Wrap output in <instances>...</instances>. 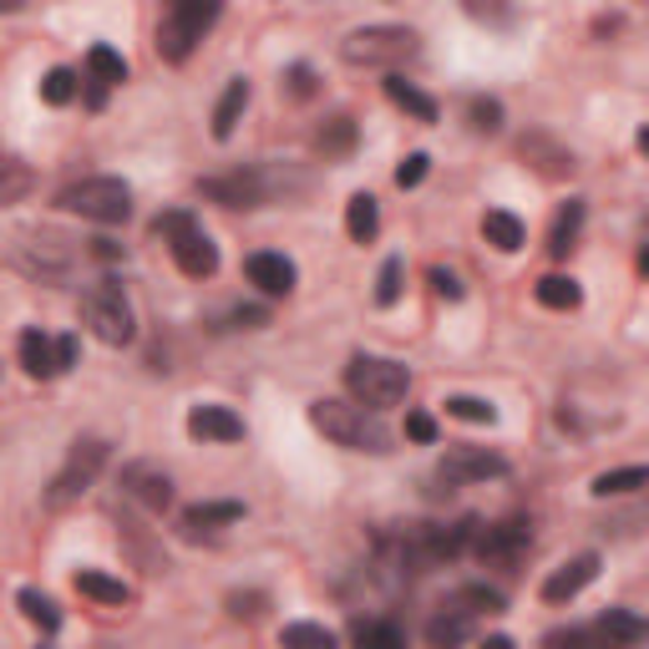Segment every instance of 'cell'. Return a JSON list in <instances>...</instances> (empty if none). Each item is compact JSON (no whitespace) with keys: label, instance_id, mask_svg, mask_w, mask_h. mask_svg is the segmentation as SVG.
<instances>
[{"label":"cell","instance_id":"15","mask_svg":"<svg viewBox=\"0 0 649 649\" xmlns=\"http://www.w3.org/2000/svg\"><path fill=\"white\" fill-rule=\"evenodd\" d=\"M122 493L133 497V503H143L147 513H163L173 503V482H168V472L133 462V467H122Z\"/></svg>","mask_w":649,"mask_h":649},{"label":"cell","instance_id":"21","mask_svg":"<svg viewBox=\"0 0 649 649\" xmlns=\"http://www.w3.org/2000/svg\"><path fill=\"white\" fill-rule=\"evenodd\" d=\"M467 639H472V614H462L457 604H446L432 625H426V645L432 649H457Z\"/></svg>","mask_w":649,"mask_h":649},{"label":"cell","instance_id":"27","mask_svg":"<svg viewBox=\"0 0 649 649\" xmlns=\"http://www.w3.org/2000/svg\"><path fill=\"white\" fill-rule=\"evenodd\" d=\"M482 239L493 244V249H503V254H517L523 249V224H517L507 208H487V218H482Z\"/></svg>","mask_w":649,"mask_h":649},{"label":"cell","instance_id":"46","mask_svg":"<svg viewBox=\"0 0 649 649\" xmlns=\"http://www.w3.org/2000/svg\"><path fill=\"white\" fill-rule=\"evenodd\" d=\"M229 320L239 324V330H259V324H269V310H265V305H239Z\"/></svg>","mask_w":649,"mask_h":649},{"label":"cell","instance_id":"14","mask_svg":"<svg viewBox=\"0 0 649 649\" xmlns=\"http://www.w3.org/2000/svg\"><path fill=\"white\" fill-rule=\"evenodd\" d=\"M594 578H599V554H578V558L558 564L554 574L543 578V599H548V604H568V599H578V594L589 589Z\"/></svg>","mask_w":649,"mask_h":649},{"label":"cell","instance_id":"22","mask_svg":"<svg viewBox=\"0 0 649 649\" xmlns=\"http://www.w3.org/2000/svg\"><path fill=\"white\" fill-rule=\"evenodd\" d=\"M244 107H249V82H244V76H234V82L224 86V96H218V107H214V137H218V143H229V137H234Z\"/></svg>","mask_w":649,"mask_h":649},{"label":"cell","instance_id":"8","mask_svg":"<svg viewBox=\"0 0 649 649\" xmlns=\"http://www.w3.org/2000/svg\"><path fill=\"white\" fill-rule=\"evenodd\" d=\"M421 37L411 25H365V31H350L340 41V56L350 66H396V61L416 56Z\"/></svg>","mask_w":649,"mask_h":649},{"label":"cell","instance_id":"48","mask_svg":"<svg viewBox=\"0 0 649 649\" xmlns=\"http://www.w3.org/2000/svg\"><path fill=\"white\" fill-rule=\"evenodd\" d=\"M102 102H107V86L86 82V107H92V112H102Z\"/></svg>","mask_w":649,"mask_h":649},{"label":"cell","instance_id":"7","mask_svg":"<svg viewBox=\"0 0 649 649\" xmlns=\"http://www.w3.org/2000/svg\"><path fill=\"white\" fill-rule=\"evenodd\" d=\"M107 457H112V446L102 442V436H76L72 452H66V462H61V472L51 477V487H47V507H66V503H76V497H82L86 487H92V482L102 477Z\"/></svg>","mask_w":649,"mask_h":649},{"label":"cell","instance_id":"37","mask_svg":"<svg viewBox=\"0 0 649 649\" xmlns=\"http://www.w3.org/2000/svg\"><path fill=\"white\" fill-rule=\"evenodd\" d=\"M452 604H457L462 614H503V609H507L503 594L487 589V584H462V589L452 594Z\"/></svg>","mask_w":649,"mask_h":649},{"label":"cell","instance_id":"38","mask_svg":"<svg viewBox=\"0 0 649 649\" xmlns=\"http://www.w3.org/2000/svg\"><path fill=\"white\" fill-rule=\"evenodd\" d=\"M356 649H406V635L391 619H371L356 629Z\"/></svg>","mask_w":649,"mask_h":649},{"label":"cell","instance_id":"25","mask_svg":"<svg viewBox=\"0 0 649 649\" xmlns=\"http://www.w3.org/2000/svg\"><path fill=\"white\" fill-rule=\"evenodd\" d=\"M533 295H538L543 310H578L584 305V289H578L574 275H543Z\"/></svg>","mask_w":649,"mask_h":649},{"label":"cell","instance_id":"23","mask_svg":"<svg viewBox=\"0 0 649 649\" xmlns=\"http://www.w3.org/2000/svg\"><path fill=\"white\" fill-rule=\"evenodd\" d=\"M346 234L356 244H371L375 234H381V208H375L371 193H356V198L346 204Z\"/></svg>","mask_w":649,"mask_h":649},{"label":"cell","instance_id":"3","mask_svg":"<svg viewBox=\"0 0 649 649\" xmlns=\"http://www.w3.org/2000/svg\"><path fill=\"white\" fill-rule=\"evenodd\" d=\"M153 234L173 249V265L188 279H214L218 275V244L198 229V218L188 208H168V214L153 218Z\"/></svg>","mask_w":649,"mask_h":649},{"label":"cell","instance_id":"29","mask_svg":"<svg viewBox=\"0 0 649 649\" xmlns=\"http://www.w3.org/2000/svg\"><path fill=\"white\" fill-rule=\"evenodd\" d=\"M315 147H320L324 157H350L356 153V117H346V112L330 117L320 133H315Z\"/></svg>","mask_w":649,"mask_h":649},{"label":"cell","instance_id":"16","mask_svg":"<svg viewBox=\"0 0 649 649\" xmlns=\"http://www.w3.org/2000/svg\"><path fill=\"white\" fill-rule=\"evenodd\" d=\"M517 153H523V163H533L543 178H568V173H574V153H568L564 143H554L548 133H528L517 143Z\"/></svg>","mask_w":649,"mask_h":649},{"label":"cell","instance_id":"34","mask_svg":"<svg viewBox=\"0 0 649 649\" xmlns=\"http://www.w3.org/2000/svg\"><path fill=\"white\" fill-rule=\"evenodd\" d=\"M649 482L645 467H619V472H599L594 477V497H625V493H639Z\"/></svg>","mask_w":649,"mask_h":649},{"label":"cell","instance_id":"11","mask_svg":"<svg viewBox=\"0 0 649 649\" xmlns=\"http://www.w3.org/2000/svg\"><path fill=\"white\" fill-rule=\"evenodd\" d=\"M198 193H204L208 204H224V208H259L269 198V183L259 168H234V173L198 178Z\"/></svg>","mask_w":649,"mask_h":649},{"label":"cell","instance_id":"31","mask_svg":"<svg viewBox=\"0 0 649 649\" xmlns=\"http://www.w3.org/2000/svg\"><path fill=\"white\" fill-rule=\"evenodd\" d=\"M16 604H21V614H25V619H31L37 629H47V635H56V629H61V609H56V599H51V594L21 589V594H16Z\"/></svg>","mask_w":649,"mask_h":649},{"label":"cell","instance_id":"9","mask_svg":"<svg viewBox=\"0 0 649 649\" xmlns=\"http://www.w3.org/2000/svg\"><path fill=\"white\" fill-rule=\"evenodd\" d=\"M528 548H533V528L523 523V517L487 523V528H477V538H472V554H477L487 568H517Z\"/></svg>","mask_w":649,"mask_h":649},{"label":"cell","instance_id":"43","mask_svg":"<svg viewBox=\"0 0 649 649\" xmlns=\"http://www.w3.org/2000/svg\"><path fill=\"white\" fill-rule=\"evenodd\" d=\"M265 609H269L265 594H229V614H234V619H259Z\"/></svg>","mask_w":649,"mask_h":649},{"label":"cell","instance_id":"17","mask_svg":"<svg viewBox=\"0 0 649 649\" xmlns=\"http://www.w3.org/2000/svg\"><path fill=\"white\" fill-rule=\"evenodd\" d=\"M188 436L193 442H239L244 421L229 406H193L188 411Z\"/></svg>","mask_w":649,"mask_h":649},{"label":"cell","instance_id":"40","mask_svg":"<svg viewBox=\"0 0 649 649\" xmlns=\"http://www.w3.org/2000/svg\"><path fill=\"white\" fill-rule=\"evenodd\" d=\"M467 117H472V133H503V102L497 96H472Z\"/></svg>","mask_w":649,"mask_h":649},{"label":"cell","instance_id":"36","mask_svg":"<svg viewBox=\"0 0 649 649\" xmlns=\"http://www.w3.org/2000/svg\"><path fill=\"white\" fill-rule=\"evenodd\" d=\"M76 92H82V82H76L72 66H51V72L41 76V102H47V107H66Z\"/></svg>","mask_w":649,"mask_h":649},{"label":"cell","instance_id":"12","mask_svg":"<svg viewBox=\"0 0 649 649\" xmlns=\"http://www.w3.org/2000/svg\"><path fill=\"white\" fill-rule=\"evenodd\" d=\"M76 254L66 249V239H56V234H25L21 249H16V265L25 269V275H41V279H61L66 269H72Z\"/></svg>","mask_w":649,"mask_h":649},{"label":"cell","instance_id":"10","mask_svg":"<svg viewBox=\"0 0 649 649\" xmlns=\"http://www.w3.org/2000/svg\"><path fill=\"white\" fill-rule=\"evenodd\" d=\"M21 365L25 375H37V381H56L61 371H72L76 365V336H41V330H25L21 336Z\"/></svg>","mask_w":649,"mask_h":649},{"label":"cell","instance_id":"32","mask_svg":"<svg viewBox=\"0 0 649 649\" xmlns=\"http://www.w3.org/2000/svg\"><path fill=\"white\" fill-rule=\"evenodd\" d=\"M31 188H37L31 168H25V163H16V157H0V208L21 204V198H25Z\"/></svg>","mask_w":649,"mask_h":649},{"label":"cell","instance_id":"5","mask_svg":"<svg viewBox=\"0 0 649 649\" xmlns=\"http://www.w3.org/2000/svg\"><path fill=\"white\" fill-rule=\"evenodd\" d=\"M218 16H224L218 0H178V6H168V16L157 25V56L183 66V61L193 56V47L208 37V25H214Z\"/></svg>","mask_w":649,"mask_h":649},{"label":"cell","instance_id":"45","mask_svg":"<svg viewBox=\"0 0 649 649\" xmlns=\"http://www.w3.org/2000/svg\"><path fill=\"white\" fill-rule=\"evenodd\" d=\"M406 436H411V442H436V421L426 416V411H411V416H406Z\"/></svg>","mask_w":649,"mask_h":649},{"label":"cell","instance_id":"44","mask_svg":"<svg viewBox=\"0 0 649 649\" xmlns=\"http://www.w3.org/2000/svg\"><path fill=\"white\" fill-rule=\"evenodd\" d=\"M426 279H432V289H436V295H442V300H452V305H457L462 295H467V289H462V279L452 275V269H442V265H436Z\"/></svg>","mask_w":649,"mask_h":649},{"label":"cell","instance_id":"24","mask_svg":"<svg viewBox=\"0 0 649 649\" xmlns=\"http://www.w3.org/2000/svg\"><path fill=\"white\" fill-rule=\"evenodd\" d=\"M385 96H391V102H396L401 112H411L416 122H436V102H432L426 92H421V86H411L406 76H396V72L385 76Z\"/></svg>","mask_w":649,"mask_h":649},{"label":"cell","instance_id":"41","mask_svg":"<svg viewBox=\"0 0 649 649\" xmlns=\"http://www.w3.org/2000/svg\"><path fill=\"white\" fill-rule=\"evenodd\" d=\"M401 275H406L401 259H385L381 265V275H375V305H381V310H391V305L401 300Z\"/></svg>","mask_w":649,"mask_h":649},{"label":"cell","instance_id":"49","mask_svg":"<svg viewBox=\"0 0 649 649\" xmlns=\"http://www.w3.org/2000/svg\"><path fill=\"white\" fill-rule=\"evenodd\" d=\"M482 649H517V645L507 635H487V639H482Z\"/></svg>","mask_w":649,"mask_h":649},{"label":"cell","instance_id":"19","mask_svg":"<svg viewBox=\"0 0 649 649\" xmlns=\"http://www.w3.org/2000/svg\"><path fill=\"white\" fill-rule=\"evenodd\" d=\"M72 584H76V594L92 604H112V609H127V604H133V589H127L122 578L102 574V568H76Z\"/></svg>","mask_w":649,"mask_h":649},{"label":"cell","instance_id":"18","mask_svg":"<svg viewBox=\"0 0 649 649\" xmlns=\"http://www.w3.org/2000/svg\"><path fill=\"white\" fill-rule=\"evenodd\" d=\"M244 275H249V285H259L265 289V295H289V289H295V265H289L285 254H249V259H244Z\"/></svg>","mask_w":649,"mask_h":649},{"label":"cell","instance_id":"33","mask_svg":"<svg viewBox=\"0 0 649 649\" xmlns=\"http://www.w3.org/2000/svg\"><path fill=\"white\" fill-rule=\"evenodd\" d=\"M548 649H619L599 625H574V629H554Z\"/></svg>","mask_w":649,"mask_h":649},{"label":"cell","instance_id":"13","mask_svg":"<svg viewBox=\"0 0 649 649\" xmlns=\"http://www.w3.org/2000/svg\"><path fill=\"white\" fill-rule=\"evenodd\" d=\"M436 472H442V482H452V487H467V482L503 477L507 462L497 457V452H487V446H452Z\"/></svg>","mask_w":649,"mask_h":649},{"label":"cell","instance_id":"6","mask_svg":"<svg viewBox=\"0 0 649 649\" xmlns=\"http://www.w3.org/2000/svg\"><path fill=\"white\" fill-rule=\"evenodd\" d=\"M82 320L102 346H133L137 336V320H133V305L122 295L117 279H96L92 289L82 295Z\"/></svg>","mask_w":649,"mask_h":649},{"label":"cell","instance_id":"42","mask_svg":"<svg viewBox=\"0 0 649 649\" xmlns=\"http://www.w3.org/2000/svg\"><path fill=\"white\" fill-rule=\"evenodd\" d=\"M426 168H432V157H426V153H411L406 163L396 168V188H416V183L426 178Z\"/></svg>","mask_w":649,"mask_h":649},{"label":"cell","instance_id":"30","mask_svg":"<svg viewBox=\"0 0 649 649\" xmlns=\"http://www.w3.org/2000/svg\"><path fill=\"white\" fill-rule=\"evenodd\" d=\"M594 625H599L619 649H629V645H639V639H645V619H639V614H629V609H604Z\"/></svg>","mask_w":649,"mask_h":649},{"label":"cell","instance_id":"1","mask_svg":"<svg viewBox=\"0 0 649 649\" xmlns=\"http://www.w3.org/2000/svg\"><path fill=\"white\" fill-rule=\"evenodd\" d=\"M315 432H324L336 446H350V452H371V457H385L391 452V432L381 426L375 411H361L356 401H315L310 406Z\"/></svg>","mask_w":649,"mask_h":649},{"label":"cell","instance_id":"35","mask_svg":"<svg viewBox=\"0 0 649 649\" xmlns=\"http://www.w3.org/2000/svg\"><path fill=\"white\" fill-rule=\"evenodd\" d=\"M279 645L285 649H336V635L324 625H310V619H300V625H285L279 629Z\"/></svg>","mask_w":649,"mask_h":649},{"label":"cell","instance_id":"47","mask_svg":"<svg viewBox=\"0 0 649 649\" xmlns=\"http://www.w3.org/2000/svg\"><path fill=\"white\" fill-rule=\"evenodd\" d=\"M285 82H289V96H300V102L315 92V72H310V66H289Z\"/></svg>","mask_w":649,"mask_h":649},{"label":"cell","instance_id":"28","mask_svg":"<svg viewBox=\"0 0 649 649\" xmlns=\"http://www.w3.org/2000/svg\"><path fill=\"white\" fill-rule=\"evenodd\" d=\"M86 82H96V86H122L127 82V56L122 51H112V47H92L86 51Z\"/></svg>","mask_w":649,"mask_h":649},{"label":"cell","instance_id":"20","mask_svg":"<svg viewBox=\"0 0 649 649\" xmlns=\"http://www.w3.org/2000/svg\"><path fill=\"white\" fill-rule=\"evenodd\" d=\"M239 517H244V503H193L188 513H183V533L198 538V533L229 528V523H239Z\"/></svg>","mask_w":649,"mask_h":649},{"label":"cell","instance_id":"26","mask_svg":"<svg viewBox=\"0 0 649 649\" xmlns=\"http://www.w3.org/2000/svg\"><path fill=\"white\" fill-rule=\"evenodd\" d=\"M578 229H584V198H568V204L558 208V218H554V234H548V254H554V259H564V254L578 244Z\"/></svg>","mask_w":649,"mask_h":649},{"label":"cell","instance_id":"4","mask_svg":"<svg viewBox=\"0 0 649 649\" xmlns=\"http://www.w3.org/2000/svg\"><path fill=\"white\" fill-rule=\"evenodd\" d=\"M56 204L66 208V214H82L92 218V224H127L133 218V188L122 178H76L66 183V188L56 193Z\"/></svg>","mask_w":649,"mask_h":649},{"label":"cell","instance_id":"39","mask_svg":"<svg viewBox=\"0 0 649 649\" xmlns=\"http://www.w3.org/2000/svg\"><path fill=\"white\" fill-rule=\"evenodd\" d=\"M446 416L472 421V426H493L497 406H493V401H482V396H446Z\"/></svg>","mask_w":649,"mask_h":649},{"label":"cell","instance_id":"2","mask_svg":"<svg viewBox=\"0 0 649 649\" xmlns=\"http://www.w3.org/2000/svg\"><path fill=\"white\" fill-rule=\"evenodd\" d=\"M346 391L356 396L361 411H391L406 401L411 391V371L401 361H385V356H350L346 365Z\"/></svg>","mask_w":649,"mask_h":649}]
</instances>
